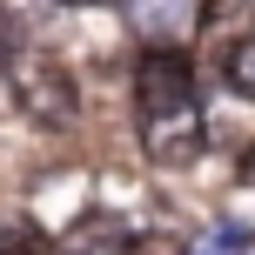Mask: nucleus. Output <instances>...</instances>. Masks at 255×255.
<instances>
[{"mask_svg":"<svg viewBox=\"0 0 255 255\" xmlns=\"http://www.w3.org/2000/svg\"><path fill=\"white\" fill-rule=\"evenodd\" d=\"M7 108L27 128H40V134H74L88 101H81V81H74V67H67L61 54L20 47L7 61Z\"/></svg>","mask_w":255,"mask_h":255,"instance_id":"f257e3e1","label":"nucleus"},{"mask_svg":"<svg viewBox=\"0 0 255 255\" xmlns=\"http://www.w3.org/2000/svg\"><path fill=\"white\" fill-rule=\"evenodd\" d=\"M134 148L154 175H181L208 154V101L195 94H168V101H141L134 108Z\"/></svg>","mask_w":255,"mask_h":255,"instance_id":"f03ea898","label":"nucleus"},{"mask_svg":"<svg viewBox=\"0 0 255 255\" xmlns=\"http://www.w3.org/2000/svg\"><path fill=\"white\" fill-rule=\"evenodd\" d=\"M249 242H255V229H242V222H222V229H208L188 255H255Z\"/></svg>","mask_w":255,"mask_h":255,"instance_id":"7ed1b4c3","label":"nucleus"},{"mask_svg":"<svg viewBox=\"0 0 255 255\" xmlns=\"http://www.w3.org/2000/svg\"><path fill=\"white\" fill-rule=\"evenodd\" d=\"M0 255H47V235L34 222H0Z\"/></svg>","mask_w":255,"mask_h":255,"instance_id":"20e7f679","label":"nucleus"},{"mask_svg":"<svg viewBox=\"0 0 255 255\" xmlns=\"http://www.w3.org/2000/svg\"><path fill=\"white\" fill-rule=\"evenodd\" d=\"M54 13H88V7H101V0H47Z\"/></svg>","mask_w":255,"mask_h":255,"instance_id":"39448f33","label":"nucleus"},{"mask_svg":"<svg viewBox=\"0 0 255 255\" xmlns=\"http://www.w3.org/2000/svg\"><path fill=\"white\" fill-rule=\"evenodd\" d=\"M242 181H249V188H255V141H249V148H242Z\"/></svg>","mask_w":255,"mask_h":255,"instance_id":"423d86ee","label":"nucleus"}]
</instances>
